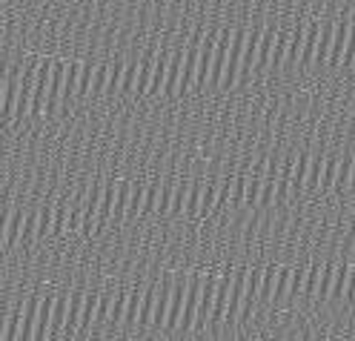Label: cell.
Wrapping results in <instances>:
<instances>
[{"instance_id":"6da1fadb","label":"cell","mask_w":355,"mask_h":341,"mask_svg":"<svg viewBox=\"0 0 355 341\" xmlns=\"http://www.w3.org/2000/svg\"><path fill=\"white\" fill-rule=\"evenodd\" d=\"M244 43H247V29H235L232 46H229V58H227V69H224V78H221V89H232L235 84H238L241 58H244Z\"/></svg>"},{"instance_id":"7a4b0ae2","label":"cell","mask_w":355,"mask_h":341,"mask_svg":"<svg viewBox=\"0 0 355 341\" xmlns=\"http://www.w3.org/2000/svg\"><path fill=\"white\" fill-rule=\"evenodd\" d=\"M201 290H204V273H195L189 278V293H186V304H184V315H181L178 330H184V333L195 330V321H198V304H201Z\"/></svg>"},{"instance_id":"3957f363","label":"cell","mask_w":355,"mask_h":341,"mask_svg":"<svg viewBox=\"0 0 355 341\" xmlns=\"http://www.w3.org/2000/svg\"><path fill=\"white\" fill-rule=\"evenodd\" d=\"M247 275L249 267H238L232 278V290H229V304H227V324H238V315H241V304H244V290H247Z\"/></svg>"},{"instance_id":"277c9868","label":"cell","mask_w":355,"mask_h":341,"mask_svg":"<svg viewBox=\"0 0 355 341\" xmlns=\"http://www.w3.org/2000/svg\"><path fill=\"white\" fill-rule=\"evenodd\" d=\"M232 278L235 270H224L218 278V290H215V304H212V315H209V327H218L227 318V304H229V290H232Z\"/></svg>"},{"instance_id":"5b68a950","label":"cell","mask_w":355,"mask_h":341,"mask_svg":"<svg viewBox=\"0 0 355 341\" xmlns=\"http://www.w3.org/2000/svg\"><path fill=\"white\" fill-rule=\"evenodd\" d=\"M186 293H189V281L186 278H175L172 281V304H169V318H166V333L178 330L184 315V304H186Z\"/></svg>"},{"instance_id":"8992f818","label":"cell","mask_w":355,"mask_h":341,"mask_svg":"<svg viewBox=\"0 0 355 341\" xmlns=\"http://www.w3.org/2000/svg\"><path fill=\"white\" fill-rule=\"evenodd\" d=\"M232 29L218 32V46H215V61H212V72H209V84L212 86H221L224 78V69H227V58H229V46H232Z\"/></svg>"},{"instance_id":"52a82bcc","label":"cell","mask_w":355,"mask_h":341,"mask_svg":"<svg viewBox=\"0 0 355 341\" xmlns=\"http://www.w3.org/2000/svg\"><path fill=\"white\" fill-rule=\"evenodd\" d=\"M215 290H218V278L207 275L204 278V290H201V304H198V321H195V330H207L209 327V315L215 304Z\"/></svg>"},{"instance_id":"ba28073f","label":"cell","mask_w":355,"mask_h":341,"mask_svg":"<svg viewBox=\"0 0 355 341\" xmlns=\"http://www.w3.org/2000/svg\"><path fill=\"white\" fill-rule=\"evenodd\" d=\"M23 224H26V215L21 210H9L6 213V218H3V253H9L15 244H21Z\"/></svg>"},{"instance_id":"9c48e42d","label":"cell","mask_w":355,"mask_h":341,"mask_svg":"<svg viewBox=\"0 0 355 341\" xmlns=\"http://www.w3.org/2000/svg\"><path fill=\"white\" fill-rule=\"evenodd\" d=\"M155 64H157V46H149L144 52V58H141V66H137V86H135L137 98H146V89H149V81H152Z\"/></svg>"},{"instance_id":"30bf717a","label":"cell","mask_w":355,"mask_h":341,"mask_svg":"<svg viewBox=\"0 0 355 341\" xmlns=\"http://www.w3.org/2000/svg\"><path fill=\"white\" fill-rule=\"evenodd\" d=\"M169 304H172V281H164L157 287V301H155V315H152V327L164 330L166 318H169Z\"/></svg>"},{"instance_id":"8fae6325","label":"cell","mask_w":355,"mask_h":341,"mask_svg":"<svg viewBox=\"0 0 355 341\" xmlns=\"http://www.w3.org/2000/svg\"><path fill=\"white\" fill-rule=\"evenodd\" d=\"M55 301H57V295H44V301H41V313H37L35 341H46V338H52V313H55Z\"/></svg>"},{"instance_id":"7c38bea8","label":"cell","mask_w":355,"mask_h":341,"mask_svg":"<svg viewBox=\"0 0 355 341\" xmlns=\"http://www.w3.org/2000/svg\"><path fill=\"white\" fill-rule=\"evenodd\" d=\"M347 41H349V21H338L335 23V35H332V52H329V64L327 66H341L344 61V49H347Z\"/></svg>"},{"instance_id":"4fadbf2b","label":"cell","mask_w":355,"mask_h":341,"mask_svg":"<svg viewBox=\"0 0 355 341\" xmlns=\"http://www.w3.org/2000/svg\"><path fill=\"white\" fill-rule=\"evenodd\" d=\"M84 301H86V293H72V298H69V318H66V327H64V335H66V338H72V335L81 333Z\"/></svg>"},{"instance_id":"5bb4252c","label":"cell","mask_w":355,"mask_h":341,"mask_svg":"<svg viewBox=\"0 0 355 341\" xmlns=\"http://www.w3.org/2000/svg\"><path fill=\"white\" fill-rule=\"evenodd\" d=\"M181 72H184V55H172L169 58V72H166V84H164V98L172 101L178 98V86H181Z\"/></svg>"},{"instance_id":"9a60e30c","label":"cell","mask_w":355,"mask_h":341,"mask_svg":"<svg viewBox=\"0 0 355 341\" xmlns=\"http://www.w3.org/2000/svg\"><path fill=\"white\" fill-rule=\"evenodd\" d=\"M264 173H267V161L261 166H255L252 175H247V198H244L247 206H258L261 189H264Z\"/></svg>"},{"instance_id":"2e32d148","label":"cell","mask_w":355,"mask_h":341,"mask_svg":"<svg viewBox=\"0 0 355 341\" xmlns=\"http://www.w3.org/2000/svg\"><path fill=\"white\" fill-rule=\"evenodd\" d=\"M41 295H32L26 301V310H23V327H21V341L35 338V327H37V313H41Z\"/></svg>"},{"instance_id":"e0dca14e","label":"cell","mask_w":355,"mask_h":341,"mask_svg":"<svg viewBox=\"0 0 355 341\" xmlns=\"http://www.w3.org/2000/svg\"><path fill=\"white\" fill-rule=\"evenodd\" d=\"M275 37H278V29H264L261 46H258V58H255V69H252V72H261V69L272 66V49H275Z\"/></svg>"},{"instance_id":"ac0fdd59","label":"cell","mask_w":355,"mask_h":341,"mask_svg":"<svg viewBox=\"0 0 355 341\" xmlns=\"http://www.w3.org/2000/svg\"><path fill=\"white\" fill-rule=\"evenodd\" d=\"M129 198H132V181H117V198H115V210H112V221L115 224L126 221Z\"/></svg>"},{"instance_id":"d6986e66","label":"cell","mask_w":355,"mask_h":341,"mask_svg":"<svg viewBox=\"0 0 355 341\" xmlns=\"http://www.w3.org/2000/svg\"><path fill=\"white\" fill-rule=\"evenodd\" d=\"M155 301H157V284H149V287L144 290V304H141V315H137V330H149L152 327Z\"/></svg>"},{"instance_id":"ffe728a7","label":"cell","mask_w":355,"mask_h":341,"mask_svg":"<svg viewBox=\"0 0 355 341\" xmlns=\"http://www.w3.org/2000/svg\"><path fill=\"white\" fill-rule=\"evenodd\" d=\"M264 32L252 29L247 32V43H244V58H241V72H252L255 69V58H258V46H261Z\"/></svg>"},{"instance_id":"44dd1931","label":"cell","mask_w":355,"mask_h":341,"mask_svg":"<svg viewBox=\"0 0 355 341\" xmlns=\"http://www.w3.org/2000/svg\"><path fill=\"white\" fill-rule=\"evenodd\" d=\"M166 72H169V55H157V64H155V72H152V81H149V89H146V98L152 95H161L164 92V84H166Z\"/></svg>"},{"instance_id":"7402d4cb","label":"cell","mask_w":355,"mask_h":341,"mask_svg":"<svg viewBox=\"0 0 355 341\" xmlns=\"http://www.w3.org/2000/svg\"><path fill=\"white\" fill-rule=\"evenodd\" d=\"M278 264H267L264 275H261V293H258V304H272V293H275V281H278Z\"/></svg>"},{"instance_id":"603a6c76","label":"cell","mask_w":355,"mask_h":341,"mask_svg":"<svg viewBox=\"0 0 355 341\" xmlns=\"http://www.w3.org/2000/svg\"><path fill=\"white\" fill-rule=\"evenodd\" d=\"M144 290H146V287H129L126 315H124V324H126V327H135V324H137V315H141V304H144Z\"/></svg>"},{"instance_id":"cb8c5ba5","label":"cell","mask_w":355,"mask_h":341,"mask_svg":"<svg viewBox=\"0 0 355 341\" xmlns=\"http://www.w3.org/2000/svg\"><path fill=\"white\" fill-rule=\"evenodd\" d=\"M66 318H69V295L61 293L55 301V313H52V335H64Z\"/></svg>"},{"instance_id":"d4e9b609","label":"cell","mask_w":355,"mask_h":341,"mask_svg":"<svg viewBox=\"0 0 355 341\" xmlns=\"http://www.w3.org/2000/svg\"><path fill=\"white\" fill-rule=\"evenodd\" d=\"M318 37H321V23H318V21H309V23H307V35H304L301 64H312V58H315V46H318Z\"/></svg>"},{"instance_id":"484cf974","label":"cell","mask_w":355,"mask_h":341,"mask_svg":"<svg viewBox=\"0 0 355 341\" xmlns=\"http://www.w3.org/2000/svg\"><path fill=\"white\" fill-rule=\"evenodd\" d=\"M309 153H301L298 161H295V169H292V195H301L304 186H307V173H309Z\"/></svg>"},{"instance_id":"4316f807","label":"cell","mask_w":355,"mask_h":341,"mask_svg":"<svg viewBox=\"0 0 355 341\" xmlns=\"http://www.w3.org/2000/svg\"><path fill=\"white\" fill-rule=\"evenodd\" d=\"M21 327H23V310H12L0 327V338L3 341H17L21 338Z\"/></svg>"},{"instance_id":"83f0119b","label":"cell","mask_w":355,"mask_h":341,"mask_svg":"<svg viewBox=\"0 0 355 341\" xmlns=\"http://www.w3.org/2000/svg\"><path fill=\"white\" fill-rule=\"evenodd\" d=\"M332 35H335V26H327L318 37V46H315V58L312 64L315 66H327L329 64V52H332Z\"/></svg>"},{"instance_id":"f1b7e54d","label":"cell","mask_w":355,"mask_h":341,"mask_svg":"<svg viewBox=\"0 0 355 341\" xmlns=\"http://www.w3.org/2000/svg\"><path fill=\"white\" fill-rule=\"evenodd\" d=\"M347 281H349V264H335L329 301H341V298H344V293H347Z\"/></svg>"},{"instance_id":"f546056e","label":"cell","mask_w":355,"mask_h":341,"mask_svg":"<svg viewBox=\"0 0 355 341\" xmlns=\"http://www.w3.org/2000/svg\"><path fill=\"white\" fill-rule=\"evenodd\" d=\"M215 204H218V184H207L204 195H201V210H198V221H207L215 215Z\"/></svg>"},{"instance_id":"4dcf8cb0","label":"cell","mask_w":355,"mask_h":341,"mask_svg":"<svg viewBox=\"0 0 355 341\" xmlns=\"http://www.w3.org/2000/svg\"><path fill=\"white\" fill-rule=\"evenodd\" d=\"M352 164H355V155H344L341 164H338V175H335V193H347L349 189V181H352Z\"/></svg>"},{"instance_id":"1f68e13d","label":"cell","mask_w":355,"mask_h":341,"mask_svg":"<svg viewBox=\"0 0 355 341\" xmlns=\"http://www.w3.org/2000/svg\"><path fill=\"white\" fill-rule=\"evenodd\" d=\"M97 304H101V293H86V301H84V315H81V333H86L95 318H97Z\"/></svg>"},{"instance_id":"d6a6232c","label":"cell","mask_w":355,"mask_h":341,"mask_svg":"<svg viewBox=\"0 0 355 341\" xmlns=\"http://www.w3.org/2000/svg\"><path fill=\"white\" fill-rule=\"evenodd\" d=\"M201 195H204V184H201V181L189 184V195H186V210H184V215H186L189 221H198V210H201Z\"/></svg>"},{"instance_id":"836d02e7","label":"cell","mask_w":355,"mask_h":341,"mask_svg":"<svg viewBox=\"0 0 355 341\" xmlns=\"http://www.w3.org/2000/svg\"><path fill=\"white\" fill-rule=\"evenodd\" d=\"M324 161H327V155H312V158H309V173H307V186H304V189H309V193H315V189H321Z\"/></svg>"},{"instance_id":"e575fe53","label":"cell","mask_w":355,"mask_h":341,"mask_svg":"<svg viewBox=\"0 0 355 341\" xmlns=\"http://www.w3.org/2000/svg\"><path fill=\"white\" fill-rule=\"evenodd\" d=\"M321 267L324 264H309L307 267V278H304V290H301V298H315L318 295V278H321Z\"/></svg>"},{"instance_id":"d590c367","label":"cell","mask_w":355,"mask_h":341,"mask_svg":"<svg viewBox=\"0 0 355 341\" xmlns=\"http://www.w3.org/2000/svg\"><path fill=\"white\" fill-rule=\"evenodd\" d=\"M289 284H292V267H281L278 270V281H275V293H272L275 304H281V301L289 298Z\"/></svg>"},{"instance_id":"8d00e7d4","label":"cell","mask_w":355,"mask_h":341,"mask_svg":"<svg viewBox=\"0 0 355 341\" xmlns=\"http://www.w3.org/2000/svg\"><path fill=\"white\" fill-rule=\"evenodd\" d=\"M304 35H307V26H298L292 35H289V49H287V61L289 64H298L301 61V52H304Z\"/></svg>"},{"instance_id":"74e56055","label":"cell","mask_w":355,"mask_h":341,"mask_svg":"<svg viewBox=\"0 0 355 341\" xmlns=\"http://www.w3.org/2000/svg\"><path fill=\"white\" fill-rule=\"evenodd\" d=\"M338 164H341V158H338V155H327V161H324V175H321V193H329V189L335 186V175H338Z\"/></svg>"},{"instance_id":"f35d334b","label":"cell","mask_w":355,"mask_h":341,"mask_svg":"<svg viewBox=\"0 0 355 341\" xmlns=\"http://www.w3.org/2000/svg\"><path fill=\"white\" fill-rule=\"evenodd\" d=\"M109 72H112V61H101L95 69V81H92V95H104L109 86Z\"/></svg>"},{"instance_id":"ab89813d","label":"cell","mask_w":355,"mask_h":341,"mask_svg":"<svg viewBox=\"0 0 355 341\" xmlns=\"http://www.w3.org/2000/svg\"><path fill=\"white\" fill-rule=\"evenodd\" d=\"M52 221H55V210L49 204L41 206V210H37V241L52 235Z\"/></svg>"},{"instance_id":"60d3db41","label":"cell","mask_w":355,"mask_h":341,"mask_svg":"<svg viewBox=\"0 0 355 341\" xmlns=\"http://www.w3.org/2000/svg\"><path fill=\"white\" fill-rule=\"evenodd\" d=\"M69 230V210L66 204H57L55 206V221H52V235L49 238H61Z\"/></svg>"},{"instance_id":"b9f144b4","label":"cell","mask_w":355,"mask_h":341,"mask_svg":"<svg viewBox=\"0 0 355 341\" xmlns=\"http://www.w3.org/2000/svg\"><path fill=\"white\" fill-rule=\"evenodd\" d=\"M95 69H97V64H92V61H84V69H81V81H77V98H86V95L92 92Z\"/></svg>"},{"instance_id":"7bdbcfd3","label":"cell","mask_w":355,"mask_h":341,"mask_svg":"<svg viewBox=\"0 0 355 341\" xmlns=\"http://www.w3.org/2000/svg\"><path fill=\"white\" fill-rule=\"evenodd\" d=\"M332 275H335V261L324 264L321 267V278H318V295L315 298H321V301H329V290H332Z\"/></svg>"},{"instance_id":"ee69618b","label":"cell","mask_w":355,"mask_h":341,"mask_svg":"<svg viewBox=\"0 0 355 341\" xmlns=\"http://www.w3.org/2000/svg\"><path fill=\"white\" fill-rule=\"evenodd\" d=\"M175 181H166L164 186H161V201H157V213L155 215H172V198H175Z\"/></svg>"},{"instance_id":"f6af8a7d","label":"cell","mask_w":355,"mask_h":341,"mask_svg":"<svg viewBox=\"0 0 355 341\" xmlns=\"http://www.w3.org/2000/svg\"><path fill=\"white\" fill-rule=\"evenodd\" d=\"M144 198H146V186H144V184H132V198H129V213H126V218H137V215H141Z\"/></svg>"},{"instance_id":"bcb514c9","label":"cell","mask_w":355,"mask_h":341,"mask_svg":"<svg viewBox=\"0 0 355 341\" xmlns=\"http://www.w3.org/2000/svg\"><path fill=\"white\" fill-rule=\"evenodd\" d=\"M126 301H129V290H121L112 301V315L109 321L112 324H124V315H126Z\"/></svg>"},{"instance_id":"7dc6e473","label":"cell","mask_w":355,"mask_h":341,"mask_svg":"<svg viewBox=\"0 0 355 341\" xmlns=\"http://www.w3.org/2000/svg\"><path fill=\"white\" fill-rule=\"evenodd\" d=\"M157 201H161V184H149L146 186V198H144V210H141L144 218L157 213Z\"/></svg>"},{"instance_id":"c3c4849f","label":"cell","mask_w":355,"mask_h":341,"mask_svg":"<svg viewBox=\"0 0 355 341\" xmlns=\"http://www.w3.org/2000/svg\"><path fill=\"white\" fill-rule=\"evenodd\" d=\"M137 66H141V58L126 64V72H124V84H121V95H135V86H137Z\"/></svg>"},{"instance_id":"681fc988","label":"cell","mask_w":355,"mask_h":341,"mask_svg":"<svg viewBox=\"0 0 355 341\" xmlns=\"http://www.w3.org/2000/svg\"><path fill=\"white\" fill-rule=\"evenodd\" d=\"M124 72H126V64L121 61V58H115V64H112V72H109V86H106V92L112 95V92H121V84H124Z\"/></svg>"},{"instance_id":"f907efd6","label":"cell","mask_w":355,"mask_h":341,"mask_svg":"<svg viewBox=\"0 0 355 341\" xmlns=\"http://www.w3.org/2000/svg\"><path fill=\"white\" fill-rule=\"evenodd\" d=\"M186 195H189V184H178L175 186V198H172V215H184L186 210Z\"/></svg>"},{"instance_id":"816d5d0a","label":"cell","mask_w":355,"mask_h":341,"mask_svg":"<svg viewBox=\"0 0 355 341\" xmlns=\"http://www.w3.org/2000/svg\"><path fill=\"white\" fill-rule=\"evenodd\" d=\"M244 198H247V175L238 173V175H232V195H229V201L232 204H244Z\"/></svg>"},{"instance_id":"f5cc1de1","label":"cell","mask_w":355,"mask_h":341,"mask_svg":"<svg viewBox=\"0 0 355 341\" xmlns=\"http://www.w3.org/2000/svg\"><path fill=\"white\" fill-rule=\"evenodd\" d=\"M304 278H307V267H292V284H289V298H298L304 290Z\"/></svg>"},{"instance_id":"db71d44e","label":"cell","mask_w":355,"mask_h":341,"mask_svg":"<svg viewBox=\"0 0 355 341\" xmlns=\"http://www.w3.org/2000/svg\"><path fill=\"white\" fill-rule=\"evenodd\" d=\"M112 293H104L101 295V304H97V318H95V324H104V321H109L112 315Z\"/></svg>"},{"instance_id":"11a10c76","label":"cell","mask_w":355,"mask_h":341,"mask_svg":"<svg viewBox=\"0 0 355 341\" xmlns=\"http://www.w3.org/2000/svg\"><path fill=\"white\" fill-rule=\"evenodd\" d=\"M23 244H32L37 241V213H29L26 215V224H23V235H21Z\"/></svg>"},{"instance_id":"9f6ffc18","label":"cell","mask_w":355,"mask_h":341,"mask_svg":"<svg viewBox=\"0 0 355 341\" xmlns=\"http://www.w3.org/2000/svg\"><path fill=\"white\" fill-rule=\"evenodd\" d=\"M341 66H355V21H349V41H347V49H344Z\"/></svg>"},{"instance_id":"6f0895ef","label":"cell","mask_w":355,"mask_h":341,"mask_svg":"<svg viewBox=\"0 0 355 341\" xmlns=\"http://www.w3.org/2000/svg\"><path fill=\"white\" fill-rule=\"evenodd\" d=\"M347 304H355V264L349 267V281H347V293H344Z\"/></svg>"},{"instance_id":"680465c9","label":"cell","mask_w":355,"mask_h":341,"mask_svg":"<svg viewBox=\"0 0 355 341\" xmlns=\"http://www.w3.org/2000/svg\"><path fill=\"white\" fill-rule=\"evenodd\" d=\"M349 189H355V164H352V181H349Z\"/></svg>"}]
</instances>
